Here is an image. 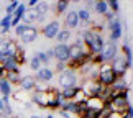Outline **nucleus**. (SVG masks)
<instances>
[{"label":"nucleus","instance_id":"obj_5","mask_svg":"<svg viewBox=\"0 0 133 118\" xmlns=\"http://www.w3.org/2000/svg\"><path fill=\"white\" fill-rule=\"evenodd\" d=\"M59 30H61V23L58 20H51V22H48L41 28V33H43V36L48 38V39H56V34L59 33Z\"/></svg>","mask_w":133,"mask_h":118},{"label":"nucleus","instance_id":"obj_30","mask_svg":"<svg viewBox=\"0 0 133 118\" xmlns=\"http://www.w3.org/2000/svg\"><path fill=\"white\" fill-rule=\"evenodd\" d=\"M64 69H68V66H66L64 63H56V67L53 69V72H54V74H61Z\"/></svg>","mask_w":133,"mask_h":118},{"label":"nucleus","instance_id":"obj_9","mask_svg":"<svg viewBox=\"0 0 133 118\" xmlns=\"http://www.w3.org/2000/svg\"><path fill=\"white\" fill-rule=\"evenodd\" d=\"M85 107L99 113L100 110H104L107 107V102L102 99V97H87V99H85Z\"/></svg>","mask_w":133,"mask_h":118},{"label":"nucleus","instance_id":"obj_20","mask_svg":"<svg viewBox=\"0 0 133 118\" xmlns=\"http://www.w3.org/2000/svg\"><path fill=\"white\" fill-rule=\"evenodd\" d=\"M0 94L2 97H10L12 95V85L7 79H0Z\"/></svg>","mask_w":133,"mask_h":118},{"label":"nucleus","instance_id":"obj_33","mask_svg":"<svg viewBox=\"0 0 133 118\" xmlns=\"http://www.w3.org/2000/svg\"><path fill=\"white\" fill-rule=\"evenodd\" d=\"M94 5H95V2H87L85 3V10H87V12H92V10H94Z\"/></svg>","mask_w":133,"mask_h":118},{"label":"nucleus","instance_id":"obj_34","mask_svg":"<svg viewBox=\"0 0 133 118\" xmlns=\"http://www.w3.org/2000/svg\"><path fill=\"white\" fill-rule=\"evenodd\" d=\"M44 53H46V56H48V59H49V63H51V61L54 59V54H53V48H51V49H48V51H44Z\"/></svg>","mask_w":133,"mask_h":118},{"label":"nucleus","instance_id":"obj_3","mask_svg":"<svg viewBox=\"0 0 133 118\" xmlns=\"http://www.w3.org/2000/svg\"><path fill=\"white\" fill-rule=\"evenodd\" d=\"M117 54H118V46H117L115 41H110V39H107L105 43H104V48H102L100 51V59H102V64H110L112 61H114L117 58Z\"/></svg>","mask_w":133,"mask_h":118},{"label":"nucleus","instance_id":"obj_6","mask_svg":"<svg viewBox=\"0 0 133 118\" xmlns=\"http://www.w3.org/2000/svg\"><path fill=\"white\" fill-rule=\"evenodd\" d=\"M53 54H54L56 63L68 64V61H69V44H56L53 48Z\"/></svg>","mask_w":133,"mask_h":118},{"label":"nucleus","instance_id":"obj_12","mask_svg":"<svg viewBox=\"0 0 133 118\" xmlns=\"http://www.w3.org/2000/svg\"><path fill=\"white\" fill-rule=\"evenodd\" d=\"M64 23H66V30H74L79 26V17H77V10H69L66 13V18H64Z\"/></svg>","mask_w":133,"mask_h":118},{"label":"nucleus","instance_id":"obj_42","mask_svg":"<svg viewBox=\"0 0 133 118\" xmlns=\"http://www.w3.org/2000/svg\"><path fill=\"white\" fill-rule=\"evenodd\" d=\"M0 30H2V26H0Z\"/></svg>","mask_w":133,"mask_h":118},{"label":"nucleus","instance_id":"obj_4","mask_svg":"<svg viewBox=\"0 0 133 118\" xmlns=\"http://www.w3.org/2000/svg\"><path fill=\"white\" fill-rule=\"evenodd\" d=\"M53 95V87H49V90L46 92H39V90H33L31 94V100L35 105H38L39 108H48V103H49V99Z\"/></svg>","mask_w":133,"mask_h":118},{"label":"nucleus","instance_id":"obj_17","mask_svg":"<svg viewBox=\"0 0 133 118\" xmlns=\"http://www.w3.org/2000/svg\"><path fill=\"white\" fill-rule=\"evenodd\" d=\"M71 36H72V31H69V30H66V28H61L59 33L56 34L58 44H68V41L71 39Z\"/></svg>","mask_w":133,"mask_h":118},{"label":"nucleus","instance_id":"obj_14","mask_svg":"<svg viewBox=\"0 0 133 118\" xmlns=\"http://www.w3.org/2000/svg\"><path fill=\"white\" fill-rule=\"evenodd\" d=\"M2 67L5 69V72H18L20 71V66H18V63L15 61V58H8V59H5V61H2Z\"/></svg>","mask_w":133,"mask_h":118},{"label":"nucleus","instance_id":"obj_32","mask_svg":"<svg viewBox=\"0 0 133 118\" xmlns=\"http://www.w3.org/2000/svg\"><path fill=\"white\" fill-rule=\"evenodd\" d=\"M125 113H118V112H110V115H109V118H122Z\"/></svg>","mask_w":133,"mask_h":118},{"label":"nucleus","instance_id":"obj_29","mask_svg":"<svg viewBox=\"0 0 133 118\" xmlns=\"http://www.w3.org/2000/svg\"><path fill=\"white\" fill-rule=\"evenodd\" d=\"M110 112H112V110H110V107L107 105V107H105L104 110H100L99 113H97V116H95V118H109V115H110Z\"/></svg>","mask_w":133,"mask_h":118},{"label":"nucleus","instance_id":"obj_11","mask_svg":"<svg viewBox=\"0 0 133 118\" xmlns=\"http://www.w3.org/2000/svg\"><path fill=\"white\" fill-rule=\"evenodd\" d=\"M36 38H38V28L26 26V30H25V31L22 33V36H20V41H22L23 44H30V43H33Z\"/></svg>","mask_w":133,"mask_h":118},{"label":"nucleus","instance_id":"obj_21","mask_svg":"<svg viewBox=\"0 0 133 118\" xmlns=\"http://www.w3.org/2000/svg\"><path fill=\"white\" fill-rule=\"evenodd\" d=\"M94 12L99 13L100 17H105L109 13V7H107V2H95L94 5Z\"/></svg>","mask_w":133,"mask_h":118},{"label":"nucleus","instance_id":"obj_41","mask_svg":"<svg viewBox=\"0 0 133 118\" xmlns=\"http://www.w3.org/2000/svg\"><path fill=\"white\" fill-rule=\"evenodd\" d=\"M10 118H17V116H10Z\"/></svg>","mask_w":133,"mask_h":118},{"label":"nucleus","instance_id":"obj_37","mask_svg":"<svg viewBox=\"0 0 133 118\" xmlns=\"http://www.w3.org/2000/svg\"><path fill=\"white\" fill-rule=\"evenodd\" d=\"M3 110V103H2V97H0V112Z\"/></svg>","mask_w":133,"mask_h":118},{"label":"nucleus","instance_id":"obj_27","mask_svg":"<svg viewBox=\"0 0 133 118\" xmlns=\"http://www.w3.org/2000/svg\"><path fill=\"white\" fill-rule=\"evenodd\" d=\"M18 5H20V2H18V0H13V2H10V3L7 5V8H5V12H7V15H13V12L18 8Z\"/></svg>","mask_w":133,"mask_h":118},{"label":"nucleus","instance_id":"obj_23","mask_svg":"<svg viewBox=\"0 0 133 118\" xmlns=\"http://www.w3.org/2000/svg\"><path fill=\"white\" fill-rule=\"evenodd\" d=\"M5 79L10 82V85H18L20 84V79H22L20 71H18V72H7V74H5Z\"/></svg>","mask_w":133,"mask_h":118},{"label":"nucleus","instance_id":"obj_35","mask_svg":"<svg viewBox=\"0 0 133 118\" xmlns=\"http://www.w3.org/2000/svg\"><path fill=\"white\" fill-rule=\"evenodd\" d=\"M5 74L7 72H5V69L2 67V64H0V79H5Z\"/></svg>","mask_w":133,"mask_h":118},{"label":"nucleus","instance_id":"obj_22","mask_svg":"<svg viewBox=\"0 0 133 118\" xmlns=\"http://www.w3.org/2000/svg\"><path fill=\"white\" fill-rule=\"evenodd\" d=\"M68 7H69V0H59V2H56V5H54V13L56 15L64 13L66 10H68Z\"/></svg>","mask_w":133,"mask_h":118},{"label":"nucleus","instance_id":"obj_19","mask_svg":"<svg viewBox=\"0 0 133 118\" xmlns=\"http://www.w3.org/2000/svg\"><path fill=\"white\" fill-rule=\"evenodd\" d=\"M0 26H2L0 33H2V34H7L10 31V28H12V15H5V17L0 20Z\"/></svg>","mask_w":133,"mask_h":118},{"label":"nucleus","instance_id":"obj_38","mask_svg":"<svg viewBox=\"0 0 133 118\" xmlns=\"http://www.w3.org/2000/svg\"><path fill=\"white\" fill-rule=\"evenodd\" d=\"M30 118H43V116H39V115H31Z\"/></svg>","mask_w":133,"mask_h":118},{"label":"nucleus","instance_id":"obj_1","mask_svg":"<svg viewBox=\"0 0 133 118\" xmlns=\"http://www.w3.org/2000/svg\"><path fill=\"white\" fill-rule=\"evenodd\" d=\"M82 79L81 75L72 69H64L61 74H58V85L63 89H71V87H79V80Z\"/></svg>","mask_w":133,"mask_h":118},{"label":"nucleus","instance_id":"obj_26","mask_svg":"<svg viewBox=\"0 0 133 118\" xmlns=\"http://www.w3.org/2000/svg\"><path fill=\"white\" fill-rule=\"evenodd\" d=\"M41 67H43V66H41V63L38 61V58H36V56H33V58L30 59V69H33L35 72H38Z\"/></svg>","mask_w":133,"mask_h":118},{"label":"nucleus","instance_id":"obj_13","mask_svg":"<svg viewBox=\"0 0 133 118\" xmlns=\"http://www.w3.org/2000/svg\"><path fill=\"white\" fill-rule=\"evenodd\" d=\"M20 89L25 90V92H33L35 87H36V79H35V75H23L22 79H20Z\"/></svg>","mask_w":133,"mask_h":118},{"label":"nucleus","instance_id":"obj_18","mask_svg":"<svg viewBox=\"0 0 133 118\" xmlns=\"http://www.w3.org/2000/svg\"><path fill=\"white\" fill-rule=\"evenodd\" d=\"M112 90H115V92H122V90H128V80H127L125 77H118L115 82H114V85L110 87Z\"/></svg>","mask_w":133,"mask_h":118},{"label":"nucleus","instance_id":"obj_2","mask_svg":"<svg viewBox=\"0 0 133 118\" xmlns=\"http://www.w3.org/2000/svg\"><path fill=\"white\" fill-rule=\"evenodd\" d=\"M118 79V75L114 72V69H112L110 64H100V69H99V77L97 80L100 82L104 87H112L114 85V82Z\"/></svg>","mask_w":133,"mask_h":118},{"label":"nucleus","instance_id":"obj_16","mask_svg":"<svg viewBox=\"0 0 133 118\" xmlns=\"http://www.w3.org/2000/svg\"><path fill=\"white\" fill-rule=\"evenodd\" d=\"M59 110H63L66 112V113H74V115H77V112H79V103H76V102H63L59 107Z\"/></svg>","mask_w":133,"mask_h":118},{"label":"nucleus","instance_id":"obj_31","mask_svg":"<svg viewBox=\"0 0 133 118\" xmlns=\"http://www.w3.org/2000/svg\"><path fill=\"white\" fill-rule=\"evenodd\" d=\"M25 30H26V25L20 23V25H17V26H15V34H17V36L20 38V36H22V33L25 31Z\"/></svg>","mask_w":133,"mask_h":118},{"label":"nucleus","instance_id":"obj_39","mask_svg":"<svg viewBox=\"0 0 133 118\" xmlns=\"http://www.w3.org/2000/svg\"><path fill=\"white\" fill-rule=\"evenodd\" d=\"M46 118H54V116L53 115H46Z\"/></svg>","mask_w":133,"mask_h":118},{"label":"nucleus","instance_id":"obj_24","mask_svg":"<svg viewBox=\"0 0 133 118\" xmlns=\"http://www.w3.org/2000/svg\"><path fill=\"white\" fill-rule=\"evenodd\" d=\"M15 61L18 63V66H23L25 61H26V56H25V49L22 48V46H17V53H15Z\"/></svg>","mask_w":133,"mask_h":118},{"label":"nucleus","instance_id":"obj_25","mask_svg":"<svg viewBox=\"0 0 133 118\" xmlns=\"http://www.w3.org/2000/svg\"><path fill=\"white\" fill-rule=\"evenodd\" d=\"M35 56L38 58V61L41 63V66H43V67H49V59H48V56H46V53H44V51H39V53H36Z\"/></svg>","mask_w":133,"mask_h":118},{"label":"nucleus","instance_id":"obj_7","mask_svg":"<svg viewBox=\"0 0 133 118\" xmlns=\"http://www.w3.org/2000/svg\"><path fill=\"white\" fill-rule=\"evenodd\" d=\"M110 66H112V69H114V72L118 75V77H123L125 75V72L128 71V64H127V61H125V58L122 56L120 53L117 54V58L110 63Z\"/></svg>","mask_w":133,"mask_h":118},{"label":"nucleus","instance_id":"obj_8","mask_svg":"<svg viewBox=\"0 0 133 118\" xmlns=\"http://www.w3.org/2000/svg\"><path fill=\"white\" fill-rule=\"evenodd\" d=\"M107 26H109V39L117 43V41L122 38V34H123V30H122V22H120L118 18H115L114 22H110Z\"/></svg>","mask_w":133,"mask_h":118},{"label":"nucleus","instance_id":"obj_36","mask_svg":"<svg viewBox=\"0 0 133 118\" xmlns=\"http://www.w3.org/2000/svg\"><path fill=\"white\" fill-rule=\"evenodd\" d=\"M0 118H10V116H8V115H5L3 112H0Z\"/></svg>","mask_w":133,"mask_h":118},{"label":"nucleus","instance_id":"obj_28","mask_svg":"<svg viewBox=\"0 0 133 118\" xmlns=\"http://www.w3.org/2000/svg\"><path fill=\"white\" fill-rule=\"evenodd\" d=\"M10 41H12V39H7V38H0V56L7 53V49H8V44H10Z\"/></svg>","mask_w":133,"mask_h":118},{"label":"nucleus","instance_id":"obj_15","mask_svg":"<svg viewBox=\"0 0 133 118\" xmlns=\"http://www.w3.org/2000/svg\"><path fill=\"white\" fill-rule=\"evenodd\" d=\"M122 56L125 58L128 67H131V66H133V49H131V46L127 43V41L123 43V46H122Z\"/></svg>","mask_w":133,"mask_h":118},{"label":"nucleus","instance_id":"obj_10","mask_svg":"<svg viewBox=\"0 0 133 118\" xmlns=\"http://www.w3.org/2000/svg\"><path fill=\"white\" fill-rule=\"evenodd\" d=\"M54 77V72L51 67H41L38 72H35V79L36 82H43V84H49Z\"/></svg>","mask_w":133,"mask_h":118},{"label":"nucleus","instance_id":"obj_40","mask_svg":"<svg viewBox=\"0 0 133 118\" xmlns=\"http://www.w3.org/2000/svg\"><path fill=\"white\" fill-rule=\"evenodd\" d=\"M122 118H130V116H128V115H123V116H122Z\"/></svg>","mask_w":133,"mask_h":118}]
</instances>
